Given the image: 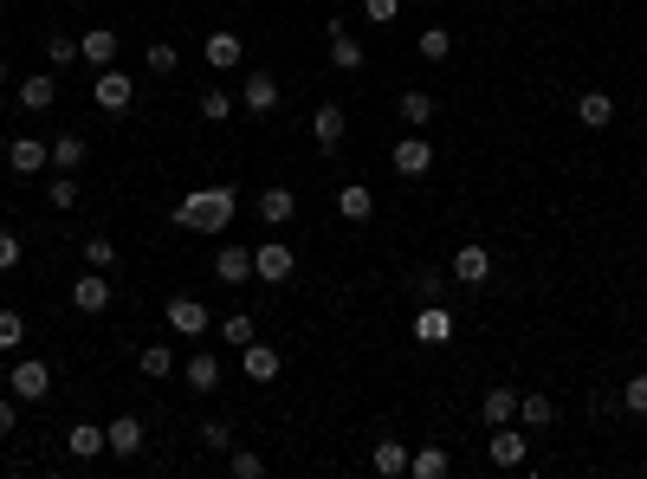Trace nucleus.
<instances>
[{"label":"nucleus","instance_id":"nucleus-11","mask_svg":"<svg viewBox=\"0 0 647 479\" xmlns=\"http://www.w3.org/2000/svg\"><path fill=\"white\" fill-rule=\"evenodd\" d=\"M7 389H13V395H20V402H46V395H52V369H46V363H33V357H26V363H13V376H7Z\"/></svg>","mask_w":647,"mask_h":479},{"label":"nucleus","instance_id":"nucleus-16","mask_svg":"<svg viewBox=\"0 0 647 479\" xmlns=\"http://www.w3.org/2000/svg\"><path fill=\"white\" fill-rule=\"evenodd\" d=\"M343 130H350V117H343V104H318V111H311V143H318L324 156H330V149L343 143Z\"/></svg>","mask_w":647,"mask_h":479},{"label":"nucleus","instance_id":"nucleus-17","mask_svg":"<svg viewBox=\"0 0 647 479\" xmlns=\"http://www.w3.org/2000/svg\"><path fill=\"white\" fill-rule=\"evenodd\" d=\"M240 369H246V382H279L285 357H279V350H272V344H259V337H253V344L240 350Z\"/></svg>","mask_w":647,"mask_h":479},{"label":"nucleus","instance_id":"nucleus-23","mask_svg":"<svg viewBox=\"0 0 647 479\" xmlns=\"http://www.w3.org/2000/svg\"><path fill=\"white\" fill-rule=\"evenodd\" d=\"M576 123H583V130H609L615 123V98L609 91H583V98H576Z\"/></svg>","mask_w":647,"mask_h":479},{"label":"nucleus","instance_id":"nucleus-34","mask_svg":"<svg viewBox=\"0 0 647 479\" xmlns=\"http://www.w3.org/2000/svg\"><path fill=\"white\" fill-rule=\"evenodd\" d=\"M376 473L382 479H402L408 473V447L402 441H376Z\"/></svg>","mask_w":647,"mask_h":479},{"label":"nucleus","instance_id":"nucleus-28","mask_svg":"<svg viewBox=\"0 0 647 479\" xmlns=\"http://www.w3.org/2000/svg\"><path fill=\"white\" fill-rule=\"evenodd\" d=\"M337 214H343V221H369V214H376V195H369L363 182H343V195H337Z\"/></svg>","mask_w":647,"mask_h":479},{"label":"nucleus","instance_id":"nucleus-15","mask_svg":"<svg viewBox=\"0 0 647 479\" xmlns=\"http://www.w3.org/2000/svg\"><path fill=\"white\" fill-rule=\"evenodd\" d=\"M52 162V143H39V136H13L7 143V169L13 175H39Z\"/></svg>","mask_w":647,"mask_h":479},{"label":"nucleus","instance_id":"nucleus-21","mask_svg":"<svg viewBox=\"0 0 647 479\" xmlns=\"http://www.w3.org/2000/svg\"><path fill=\"white\" fill-rule=\"evenodd\" d=\"M65 454H72V460H98V454H110V447H104V428H91V421H72V428H65Z\"/></svg>","mask_w":647,"mask_h":479},{"label":"nucleus","instance_id":"nucleus-36","mask_svg":"<svg viewBox=\"0 0 647 479\" xmlns=\"http://www.w3.org/2000/svg\"><path fill=\"white\" fill-rule=\"evenodd\" d=\"M408 292H415V305H440V298H447V279H440V272H415Z\"/></svg>","mask_w":647,"mask_h":479},{"label":"nucleus","instance_id":"nucleus-1","mask_svg":"<svg viewBox=\"0 0 647 479\" xmlns=\"http://www.w3.org/2000/svg\"><path fill=\"white\" fill-rule=\"evenodd\" d=\"M233 208H240V195H233L227 182L195 188V195L175 201V227H188V234H220V227H233Z\"/></svg>","mask_w":647,"mask_h":479},{"label":"nucleus","instance_id":"nucleus-25","mask_svg":"<svg viewBox=\"0 0 647 479\" xmlns=\"http://www.w3.org/2000/svg\"><path fill=\"white\" fill-rule=\"evenodd\" d=\"M292 214H298V195H292V188H279V182H272L266 195H259V221H266V227H285Z\"/></svg>","mask_w":647,"mask_h":479},{"label":"nucleus","instance_id":"nucleus-44","mask_svg":"<svg viewBox=\"0 0 647 479\" xmlns=\"http://www.w3.org/2000/svg\"><path fill=\"white\" fill-rule=\"evenodd\" d=\"M143 65H149V72H162V78H169L182 59H175V46H149V52H143Z\"/></svg>","mask_w":647,"mask_h":479},{"label":"nucleus","instance_id":"nucleus-19","mask_svg":"<svg viewBox=\"0 0 647 479\" xmlns=\"http://www.w3.org/2000/svg\"><path fill=\"white\" fill-rule=\"evenodd\" d=\"M214 279L220 285H246L253 279V246H220L214 253Z\"/></svg>","mask_w":647,"mask_h":479},{"label":"nucleus","instance_id":"nucleus-5","mask_svg":"<svg viewBox=\"0 0 647 479\" xmlns=\"http://www.w3.org/2000/svg\"><path fill=\"white\" fill-rule=\"evenodd\" d=\"M104 447H110L117 460H136V454L149 447V428H143V415H117V421L104 428Z\"/></svg>","mask_w":647,"mask_h":479},{"label":"nucleus","instance_id":"nucleus-14","mask_svg":"<svg viewBox=\"0 0 647 479\" xmlns=\"http://www.w3.org/2000/svg\"><path fill=\"white\" fill-rule=\"evenodd\" d=\"M201 59H208L214 72H233V65L246 59V39H240V33H227V26H220V33H208V39H201Z\"/></svg>","mask_w":647,"mask_h":479},{"label":"nucleus","instance_id":"nucleus-2","mask_svg":"<svg viewBox=\"0 0 647 479\" xmlns=\"http://www.w3.org/2000/svg\"><path fill=\"white\" fill-rule=\"evenodd\" d=\"M91 98H98V111L123 117V111L136 104V78H130V72H117V65H104V72L91 78Z\"/></svg>","mask_w":647,"mask_h":479},{"label":"nucleus","instance_id":"nucleus-27","mask_svg":"<svg viewBox=\"0 0 647 479\" xmlns=\"http://www.w3.org/2000/svg\"><path fill=\"white\" fill-rule=\"evenodd\" d=\"M395 117H402L408 130H428L434 123V98L428 91H402V98H395Z\"/></svg>","mask_w":647,"mask_h":479},{"label":"nucleus","instance_id":"nucleus-38","mask_svg":"<svg viewBox=\"0 0 647 479\" xmlns=\"http://www.w3.org/2000/svg\"><path fill=\"white\" fill-rule=\"evenodd\" d=\"M85 266L110 272V266H117V240H110V234H91V240H85Z\"/></svg>","mask_w":647,"mask_h":479},{"label":"nucleus","instance_id":"nucleus-46","mask_svg":"<svg viewBox=\"0 0 647 479\" xmlns=\"http://www.w3.org/2000/svg\"><path fill=\"white\" fill-rule=\"evenodd\" d=\"M363 13H369V20H376V26H389L395 13H402V0H363Z\"/></svg>","mask_w":647,"mask_h":479},{"label":"nucleus","instance_id":"nucleus-42","mask_svg":"<svg viewBox=\"0 0 647 479\" xmlns=\"http://www.w3.org/2000/svg\"><path fill=\"white\" fill-rule=\"evenodd\" d=\"M20 253H26L20 234H13V227H0V272H13V266H20Z\"/></svg>","mask_w":647,"mask_h":479},{"label":"nucleus","instance_id":"nucleus-29","mask_svg":"<svg viewBox=\"0 0 647 479\" xmlns=\"http://www.w3.org/2000/svg\"><path fill=\"white\" fill-rule=\"evenodd\" d=\"M415 52H421L428 65H447V59H453V33H447V26H421Z\"/></svg>","mask_w":647,"mask_h":479},{"label":"nucleus","instance_id":"nucleus-3","mask_svg":"<svg viewBox=\"0 0 647 479\" xmlns=\"http://www.w3.org/2000/svg\"><path fill=\"white\" fill-rule=\"evenodd\" d=\"M453 279H460L466 292H486V285H492V253L479 240H466L460 253H453Z\"/></svg>","mask_w":647,"mask_h":479},{"label":"nucleus","instance_id":"nucleus-12","mask_svg":"<svg viewBox=\"0 0 647 479\" xmlns=\"http://www.w3.org/2000/svg\"><path fill=\"white\" fill-rule=\"evenodd\" d=\"M324 46H330V65H337V72H363V46L350 39L343 20H324Z\"/></svg>","mask_w":647,"mask_h":479},{"label":"nucleus","instance_id":"nucleus-20","mask_svg":"<svg viewBox=\"0 0 647 479\" xmlns=\"http://www.w3.org/2000/svg\"><path fill=\"white\" fill-rule=\"evenodd\" d=\"M512 415H518V389H505V382H499V389L479 395V421H486V428H505Z\"/></svg>","mask_w":647,"mask_h":479},{"label":"nucleus","instance_id":"nucleus-7","mask_svg":"<svg viewBox=\"0 0 647 479\" xmlns=\"http://www.w3.org/2000/svg\"><path fill=\"white\" fill-rule=\"evenodd\" d=\"M389 162H395V175H428V169H434V143H428L421 130H408L402 143L389 149Z\"/></svg>","mask_w":647,"mask_h":479},{"label":"nucleus","instance_id":"nucleus-8","mask_svg":"<svg viewBox=\"0 0 647 479\" xmlns=\"http://www.w3.org/2000/svg\"><path fill=\"white\" fill-rule=\"evenodd\" d=\"M110 298H117V285H110L98 266H91L85 279H72V305L85 311V318H98V311H110Z\"/></svg>","mask_w":647,"mask_h":479},{"label":"nucleus","instance_id":"nucleus-9","mask_svg":"<svg viewBox=\"0 0 647 479\" xmlns=\"http://www.w3.org/2000/svg\"><path fill=\"white\" fill-rule=\"evenodd\" d=\"M453 331H460V324H453V311H447V305H415V337H421L428 350L453 344Z\"/></svg>","mask_w":647,"mask_h":479},{"label":"nucleus","instance_id":"nucleus-33","mask_svg":"<svg viewBox=\"0 0 647 479\" xmlns=\"http://www.w3.org/2000/svg\"><path fill=\"white\" fill-rule=\"evenodd\" d=\"M227 473L233 479H266V454H253V447H227Z\"/></svg>","mask_w":647,"mask_h":479},{"label":"nucleus","instance_id":"nucleus-45","mask_svg":"<svg viewBox=\"0 0 647 479\" xmlns=\"http://www.w3.org/2000/svg\"><path fill=\"white\" fill-rule=\"evenodd\" d=\"M622 408H628V415H647V376H635L622 389Z\"/></svg>","mask_w":647,"mask_h":479},{"label":"nucleus","instance_id":"nucleus-39","mask_svg":"<svg viewBox=\"0 0 647 479\" xmlns=\"http://www.w3.org/2000/svg\"><path fill=\"white\" fill-rule=\"evenodd\" d=\"M201 117H208V123H227L233 117V98L220 85H208V91H201Z\"/></svg>","mask_w":647,"mask_h":479},{"label":"nucleus","instance_id":"nucleus-43","mask_svg":"<svg viewBox=\"0 0 647 479\" xmlns=\"http://www.w3.org/2000/svg\"><path fill=\"white\" fill-rule=\"evenodd\" d=\"M46 59H52V65H72V59H78V39L52 33V39H46Z\"/></svg>","mask_w":647,"mask_h":479},{"label":"nucleus","instance_id":"nucleus-30","mask_svg":"<svg viewBox=\"0 0 647 479\" xmlns=\"http://www.w3.org/2000/svg\"><path fill=\"white\" fill-rule=\"evenodd\" d=\"M518 421H525V428H550V421H557V402H550V395H518Z\"/></svg>","mask_w":647,"mask_h":479},{"label":"nucleus","instance_id":"nucleus-31","mask_svg":"<svg viewBox=\"0 0 647 479\" xmlns=\"http://www.w3.org/2000/svg\"><path fill=\"white\" fill-rule=\"evenodd\" d=\"M447 467H453L447 447H421V454H408V473L415 479H447Z\"/></svg>","mask_w":647,"mask_h":479},{"label":"nucleus","instance_id":"nucleus-13","mask_svg":"<svg viewBox=\"0 0 647 479\" xmlns=\"http://www.w3.org/2000/svg\"><path fill=\"white\" fill-rule=\"evenodd\" d=\"M13 98H20V111L39 117V111H52V104H59V78H52V72H26Z\"/></svg>","mask_w":647,"mask_h":479},{"label":"nucleus","instance_id":"nucleus-35","mask_svg":"<svg viewBox=\"0 0 647 479\" xmlns=\"http://www.w3.org/2000/svg\"><path fill=\"white\" fill-rule=\"evenodd\" d=\"M136 369H143L149 382H162V376H175V357H169V344H149L143 357H136Z\"/></svg>","mask_w":647,"mask_h":479},{"label":"nucleus","instance_id":"nucleus-24","mask_svg":"<svg viewBox=\"0 0 647 479\" xmlns=\"http://www.w3.org/2000/svg\"><path fill=\"white\" fill-rule=\"evenodd\" d=\"M182 376H188V389H195V395H214L220 389V357H214V350H195Z\"/></svg>","mask_w":647,"mask_h":479},{"label":"nucleus","instance_id":"nucleus-37","mask_svg":"<svg viewBox=\"0 0 647 479\" xmlns=\"http://www.w3.org/2000/svg\"><path fill=\"white\" fill-rule=\"evenodd\" d=\"M46 201H52V208H59V214H72L78 208V182H72V175H52V182H46Z\"/></svg>","mask_w":647,"mask_h":479},{"label":"nucleus","instance_id":"nucleus-41","mask_svg":"<svg viewBox=\"0 0 647 479\" xmlns=\"http://www.w3.org/2000/svg\"><path fill=\"white\" fill-rule=\"evenodd\" d=\"M201 447H208V454H227V447H233V428H227V421H201Z\"/></svg>","mask_w":647,"mask_h":479},{"label":"nucleus","instance_id":"nucleus-32","mask_svg":"<svg viewBox=\"0 0 647 479\" xmlns=\"http://www.w3.org/2000/svg\"><path fill=\"white\" fill-rule=\"evenodd\" d=\"M214 331H220V344H233V350H246V344H253V337H259V324H253V318H246V311H233V318H220V324H214Z\"/></svg>","mask_w":647,"mask_h":479},{"label":"nucleus","instance_id":"nucleus-10","mask_svg":"<svg viewBox=\"0 0 647 479\" xmlns=\"http://www.w3.org/2000/svg\"><path fill=\"white\" fill-rule=\"evenodd\" d=\"M169 331L175 337H208L214 331L208 305H201V298H169Z\"/></svg>","mask_w":647,"mask_h":479},{"label":"nucleus","instance_id":"nucleus-40","mask_svg":"<svg viewBox=\"0 0 647 479\" xmlns=\"http://www.w3.org/2000/svg\"><path fill=\"white\" fill-rule=\"evenodd\" d=\"M26 344V318L20 311H0V350H20Z\"/></svg>","mask_w":647,"mask_h":479},{"label":"nucleus","instance_id":"nucleus-4","mask_svg":"<svg viewBox=\"0 0 647 479\" xmlns=\"http://www.w3.org/2000/svg\"><path fill=\"white\" fill-rule=\"evenodd\" d=\"M486 454H492V467H525L531 460V428H492V441H486Z\"/></svg>","mask_w":647,"mask_h":479},{"label":"nucleus","instance_id":"nucleus-47","mask_svg":"<svg viewBox=\"0 0 647 479\" xmlns=\"http://www.w3.org/2000/svg\"><path fill=\"white\" fill-rule=\"evenodd\" d=\"M13 408H20V395H0V434H13Z\"/></svg>","mask_w":647,"mask_h":479},{"label":"nucleus","instance_id":"nucleus-22","mask_svg":"<svg viewBox=\"0 0 647 479\" xmlns=\"http://www.w3.org/2000/svg\"><path fill=\"white\" fill-rule=\"evenodd\" d=\"M78 59L98 65V72H104V65H117V33H110V26H91V33L78 39Z\"/></svg>","mask_w":647,"mask_h":479},{"label":"nucleus","instance_id":"nucleus-49","mask_svg":"<svg viewBox=\"0 0 647 479\" xmlns=\"http://www.w3.org/2000/svg\"><path fill=\"white\" fill-rule=\"evenodd\" d=\"M0 123H7V111H0Z\"/></svg>","mask_w":647,"mask_h":479},{"label":"nucleus","instance_id":"nucleus-6","mask_svg":"<svg viewBox=\"0 0 647 479\" xmlns=\"http://www.w3.org/2000/svg\"><path fill=\"white\" fill-rule=\"evenodd\" d=\"M292 266H298V259H292V246H285V240H266V246H253V279H266V285H285V279H292Z\"/></svg>","mask_w":647,"mask_h":479},{"label":"nucleus","instance_id":"nucleus-18","mask_svg":"<svg viewBox=\"0 0 647 479\" xmlns=\"http://www.w3.org/2000/svg\"><path fill=\"white\" fill-rule=\"evenodd\" d=\"M240 104H246L253 117L279 111V78H272V72H246V85H240Z\"/></svg>","mask_w":647,"mask_h":479},{"label":"nucleus","instance_id":"nucleus-48","mask_svg":"<svg viewBox=\"0 0 647 479\" xmlns=\"http://www.w3.org/2000/svg\"><path fill=\"white\" fill-rule=\"evenodd\" d=\"M7 78H13V72H7V59H0V91H7Z\"/></svg>","mask_w":647,"mask_h":479},{"label":"nucleus","instance_id":"nucleus-26","mask_svg":"<svg viewBox=\"0 0 647 479\" xmlns=\"http://www.w3.org/2000/svg\"><path fill=\"white\" fill-rule=\"evenodd\" d=\"M85 156H91V143H85V136H78V130L52 136V162H59L65 175H78V169H85Z\"/></svg>","mask_w":647,"mask_h":479}]
</instances>
